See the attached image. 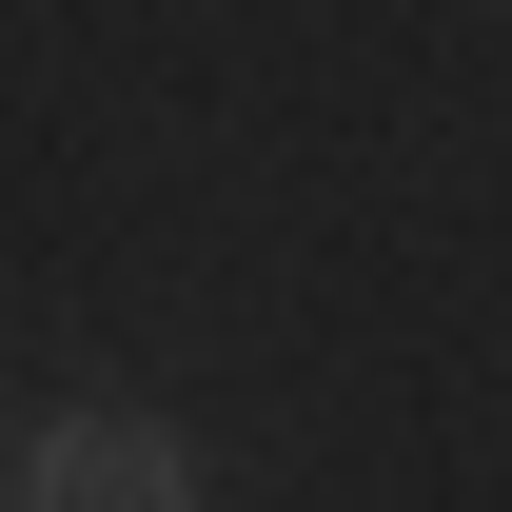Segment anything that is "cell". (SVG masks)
Instances as JSON below:
<instances>
[{
	"label": "cell",
	"instance_id": "2",
	"mask_svg": "<svg viewBox=\"0 0 512 512\" xmlns=\"http://www.w3.org/2000/svg\"><path fill=\"white\" fill-rule=\"evenodd\" d=\"M0 512H20V453H0Z\"/></svg>",
	"mask_w": 512,
	"mask_h": 512
},
{
	"label": "cell",
	"instance_id": "1",
	"mask_svg": "<svg viewBox=\"0 0 512 512\" xmlns=\"http://www.w3.org/2000/svg\"><path fill=\"white\" fill-rule=\"evenodd\" d=\"M20 512H197V453H178V414L79 394V414L20 434Z\"/></svg>",
	"mask_w": 512,
	"mask_h": 512
}]
</instances>
